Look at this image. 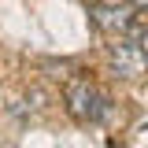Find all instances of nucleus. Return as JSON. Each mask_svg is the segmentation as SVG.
Masks as SVG:
<instances>
[{
	"label": "nucleus",
	"instance_id": "obj_5",
	"mask_svg": "<svg viewBox=\"0 0 148 148\" xmlns=\"http://www.w3.org/2000/svg\"><path fill=\"white\" fill-rule=\"evenodd\" d=\"M0 148H11V145H8V141H0Z\"/></svg>",
	"mask_w": 148,
	"mask_h": 148
},
{
	"label": "nucleus",
	"instance_id": "obj_4",
	"mask_svg": "<svg viewBox=\"0 0 148 148\" xmlns=\"http://www.w3.org/2000/svg\"><path fill=\"white\" fill-rule=\"evenodd\" d=\"M145 4H148V0H133V11H141V8H145Z\"/></svg>",
	"mask_w": 148,
	"mask_h": 148
},
{
	"label": "nucleus",
	"instance_id": "obj_3",
	"mask_svg": "<svg viewBox=\"0 0 148 148\" xmlns=\"http://www.w3.org/2000/svg\"><path fill=\"white\" fill-rule=\"evenodd\" d=\"M89 15H92V22H96V30H104V34H111V37H126L130 26H133V18H137V11H133L130 4H96Z\"/></svg>",
	"mask_w": 148,
	"mask_h": 148
},
{
	"label": "nucleus",
	"instance_id": "obj_1",
	"mask_svg": "<svg viewBox=\"0 0 148 148\" xmlns=\"http://www.w3.org/2000/svg\"><path fill=\"white\" fill-rule=\"evenodd\" d=\"M67 108H71V115L78 122H96V119H104L111 111V100L100 96L85 78H78V82L67 85Z\"/></svg>",
	"mask_w": 148,
	"mask_h": 148
},
{
	"label": "nucleus",
	"instance_id": "obj_2",
	"mask_svg": "<svg viewBox=\"0 0 148 148\" xmlns=\"http://www.w3.org/2000/svg\"><path fill=\"white\" fill-rule=\"evenodd\" d=\"M108 59L115 74H122V78H141L145 74V45H137L133 37H115L108 45Z\"/></svg>",
	"mask_w": 148,
	"mask_h": 148
}]
</instances>
